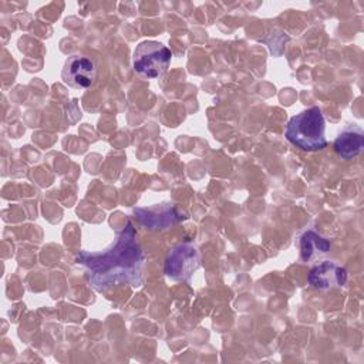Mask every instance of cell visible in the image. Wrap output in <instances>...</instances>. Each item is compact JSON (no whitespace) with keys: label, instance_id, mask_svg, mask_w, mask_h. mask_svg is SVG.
<instances>
[{"label":"cell","instance_id":"cell-1","mask_svg":"<svg viewBox=\"0 0 364 364\" xmlns=\"http://www.w3.org/2000/svg\"><path fill=\"white\" fill-rule=\"evenodd\" d=\"M77 262L87 267L90 283L98 291L119 283L138 286L142 282L144 252L131 222L127 223L108 250L98 253L81 250L77 255Z\"/></svg>","mask_w":364,"mask_h":364},{"label":"cell","instance_id":"cell-2","mask_svg":"<svg viewBox=\"0 0 364 364\" xmlns=\"http://www.w3.org/2000/svg\"><path fill=\"white\" fill-rule=\"evenodd\" d=\"M324 117L318 107H311L290 118L286 128V138L304 151H318L327 146L324 136Z\"/></svg>","mask_w":364,"mask_h":364},{"label":"cell","instance_id":"cell-3","mask_svg":"<svg viewBox=\"0 0 364 364\" xmlns=\"http://www.w3.org/2000/svg\"><path fill=\"white\" fill-rule=\"evenodd\" d=\"M172 58L171 50L152 40L142 41L136 46L132 57V65L136 73L148 78L161 77L169 67Z\"/></svg>","mask_w":364,"mask_h":364},{"label":"cell","instance_id":"cell-4","mask_svg":"<svg viewBox=\"0 0 364 364\" xmlns=\"http://www.w3.org/2000/svg\"><path fill=\"white\" fill-rule=\"evenodd\" d=\"M200 264V253L192 243H181L171 250L165 262V273L175 280H189Z\"/></svg>","mask_w":364,"mask_h":364},{"label":"cell","instance_id":"cell-5","mask_svg":"<svg viewBox=\"0 0 364 364\" xmlns=\"http://www.w3.org/2000/svg\"><path fill=\"white\" fill-rule=\"evenodd\" d=\"M61 77L68 85L87 88L95 81L97 68L90 58L73 55L65 61Z\"/></svg>","mask_w":364,"mask_h":364},{"label":"cell","instance_id":"cell-6","mask_svg":"<svg viewBox=\"0 0 364 364\" xmlns=\"http://www.w3.org/2000/svg\"><path fill=\"white\" fill-rule=\"evenodd\" d=\"M136 219L149 229H166L182 219L173 205L162 203L152 208H135Z\"/></svg>","mask_w":364,"mask_h":364},{"label":"cell","instance_id":"cell-7","mask_svg":"<svg viewBox=\"0 0 364 364\" xmlns=\"http://www.w3.org/2000/svg\"><path fill=\"white\" fill-rule=\"evenodd\" d=\"M347 282V270L333 262H321L309 273V283L318 290L341 287Z\"/></svg>","mask_w":364,"mask_h":364},{"label":"cell","instance_id":"cell-8","mask_svg":"<svg viewBox=\"0 0 364 364\" xmlns=\"http://www.w3.org/2000/svg\"><path fill=\"white\" fill-rule=\"evenodd\" d=\"M363 146H364V136H363V132L357 128L343 131L334 141L336 152L344 159H351L357 156L361 152Z\"/></svg>","mask_w":364,"mask_h":364},{"label":"cell","instance_id":"cell-9","mask_svg":"<svg viewBox=\"0 0 364 364\" xmlns=\"http://www.w3.org/2000/svg\"><path fill=\"white\" fill-rule=\"evenodd\" d=\"M330 249V242L314 230H307L303 233L300 239V256L304 262H307L314 253H326Z\"/></svg>","mask_w":364,"mask_h":364}]
</instances>
